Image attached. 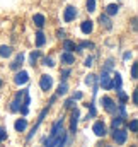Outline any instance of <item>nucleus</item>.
I'll use <instances>...</instances> for the list:
<instances>
[{"instance_id": "58836bf2", "label": "nucleus", "mask_w": 138, "mask_h": 147, "mask_svg": "<svg viewBox=\"0 0 138 147\" xmlns=\"http://www.w3.org/2000/svg\"><path fill=\"white\" fill-rule=\"evenodd\" d=\"M131 99H133V105H137V103H138V92H137V91L133 92V98H131Z\"/></svg>"}, {"instance_id": "aec40b11", "label": "nucleus", "mask_w": 138, "mask_h": 147, "mask_svg": "<svg viewBox=\"0 0 138 147\" xmlns=\"http://www.w3.org/2000/svg\"><path fill=\"white\" fill-rule=\"evenodd\" d=\"M34 24L38 28H43L44 26V16L43 14H36L34 16Z\"/></svg>"}, {"instance_id": "bb28decb", "label": "nucleus", "mask_w": 138, "mask_h": 147, "mask_svg": "<svg viewBox=\"0 0 138 147\" xmlns=\"http://www.w3.org/2000/svg\"><path fill=\"white\" fill-rule=\"evenodd\" d=\"M113 67H114V62H113V60H107L106 65H104V69H102V72H109V70H113Z\"/></svg>"}, {"instance_id": "e433bc0d", "label": "nucleus", "mask_w": 138, "mask_h": 147, "mask_svg": "<svg viewBox=\"0 0 138 147\" xmlns=\"http://www.w3.org/2000/svg\"><path fill=\"white\" fill-rule=\"evenodd\" d=\"M68 75H70V70H68V69H65V70H62V77H63V79H67Z\"/></svg>"}, {"instance_id": "c756f323", "label": "nucleus", "mask_w": 138, "mask_h": 147, "mask_svg": "<svg viewBox=\"0 0 138 147\" xmlns=\"http://www.w3.org/2000/svg\"><path fill=\"white\" fill-rule=\"evenodd\" d=\"M87 10L94 12L96 10V0H87Z\"/></svg>"}, {"instance_id": "20e7f679", "label": "nucleus", "mask_w": 138, "mask_h": 147, "mask_svg": "<svg viewBox=\"0 0 138 147\" xmlns=\"http://www.w3.org/2000/svg\"><path fill=\"white\" fill-rule=\"evenodd\" d=\"M26 91V89H24ZM24 91H19L17 94H15V98H14V101H12V105H10V111H19L21 108V105H22V96H24Z\"/></svg>"}, {"instance_id": "6e6552de", "label": "nucleus", "mask_w": 138, "mask_h": 147, "mask_svg": "<svg viewBox=\"0 0 138 147\" xmlns=\"http://www.w3.org/2000/svg\"><path fill=\"white\" fill-rule=\"evenodd\" d=\"M102 105H104V108H106L107 113H114L116 111V105H114V101L109 96H104L102 98Z\"/></svg>"}, {"instance_id": "1a4fd4ad", "label": "nucleus", "mask_w": 138, "mask_h": 147, "mask_svg": "<svg viewBox=\"0 0 138 147\" xmlns=\"http://www.w3.org/2000/svg\"><path fill=\"white\" fill-rule=\"evenodd\" d=\"M92 130H94V134L97 137H104L106 135V125H104L102 121H96L94 127H92Z\"/></svg>"}, {"instance_id": "f3484780", "label": "nucleus", "mask_w": 138, "mask_h": 147, "mask_svg": "<svg viewBox=\"0 0 138 147\" xmlns=\"http://www.w3.org/2000/svg\"><path fill=\"white\" fill-rule=\"evenodd\" d=\"M10 55H12V48H10V46H5V45L0 46V57H2V58H7V57H10Z\"/></svg>"}, {"instance_id": "39448f33", "label": "nucleus", "mask_w": 138, "mask_h": 147, "mask_svg": "<svg viewBox=\"0 0 138 147\" xmlns=\"http://www.w3.org/2000/svg\"><path fill=\"white\" fill-rule=\"evenodd\" d=\"M29 80V74L26 72V70H21V72L15 74V77H14V82L17 84V86H22V84H26Z\"/></svg>"}, {"instance_id": "393cba45", "label": "nucleus", "mask_w": 138, "mask_h": 147, "mask_svg": "<svg viewBox=\"0 0 138 147\" xmlns=\"http://www.w3.org/2000/svg\"><path fill=\"white\" fill-rule=\"evenodd\" d=\"M130 130L137 134V130H138V120H137V118H133V120L130 121Z\"/></svg>"}, {"instance_id": "a19ab883", "label": "nucleus", "mask_w": 138, "mask_h": 147, "mask_svg": "<svg viewBox=\"0 0 138 147\" xmlns=\"http://www.w3.org/2000/svg\"><path fill=\"white\" fill-rule=\"evenodd\" d=\"M123 58H125V60H130V58H131V53H130V51H126V53L123 55Z\"/></svg>"}, {"instance_id": "c9c22d12", "label": "nucleus", "mask_w": 138, "mask_h": 147, "mask_svg": "<svg viewBox=\"0 0 138 147\" xmlns=\"http://www.w3.org/2000/svg\"><path fill=\"white\" fill-rule=\"evenodd\" d=\"M92 60H94L92 57H87V58H85V63H84V65H85V67H90V65H92Z\"/></svg>"}, {"instance_id": "9d476101", "label": "nucleus", "mask_w": 138, "mask_h": 147, "mask_svg": "<svg viewBox=\"0 0 138 147\" xmlns=\"http://www.w3.org/2000/svg\"><path fill=\"white\" fill-rule=\"evenodd\" d=\"M99 82H101V86H102L104 89H111V87H113V86H111V77H109V74L107 72H102L101 79H99Z\"/></svg>"}, {"instance_id": "b1692460", "label": "nucleus", "mask_w": 138, "mask_h": 147, "mask_svg": "<svg viewBox=\"0 0 138 147\" xmlns=\"http://www.w3.org/2000/svg\"><path fill=\"white\" fill-rule=\"evenodd\" d=\"M85 84H87V86H96V75H92V74L87 75V77H85Z\"/></svg>"}, {"instance_id": "dca6fc26", "label": "nucleus", "mask_w": 138, "mask_h": 147, "mask_svg": "<svg viewBox=\"0 0 138 147\" xmlns=\"http://www.w3.org/2000/svg\"><path fill=\"white\" fill-rule=\"evenodd\" d=\"M121 82H123V80H121V74H114V77H113V80H111V86H113V87H114V89H119V87H121Z\"/></svg>"}, {"instance_id": "4be33fe9", "label": "nucleus", "mask_w": 138, "mask_h": 147, "mask_svg": "<svg viewBox=\"0 0 138 147\" xmlns=\"http://www.w3.org/2000/svg\"><path fill=\"white\" fill-rule=\"evenodd\" d=\"M99 22H101V26H104L106 29H111V21L107 19V16H101L99 17Z\"/></svg>"}, {"instance_id": "72a5a7b5", "label": "nucleus", "mask_w": 138, "mask_h": 147, "mask_svg": "<svg viewBox=\"0 0 138 147\" xmlns=\"http://www.w3.org/2000/svg\"><path fill=\"white\" fill-rule=\"evenodd\" d=\"M73 103H75V99H73V98H70V99H67V101H65V108H67V110H70V108H73Z\"/></svg>"}, {"instance_id": "7ed1b4c3", "label": "nucleus", "mask_w": 138, "mask_h": 147, "mask_svg": "<svg viewBox=\"0 0 138 147\" xmlns=\"http://www.w3.org/2000/svg\"><path fill=\"white\" fill-rule=\"evenodd\" d=\"M48 110H50V106H48V108H44V110L41 111V115H39V118H38V121H36V125L33 127V128H31V132H29V135H27V140H31V139L34 137L36 130H38V128H39V125L43 123V118L46 116V113H48Z\"/></svg>"}, {"instance_id": "4c0bfd02", "label": "nucleus", "mask_w": 138, "mask_h": 147, "mask_svg": "<svg viewBox=\"0 0 138 147\" xmlns=\"http://www.w3.org/2000/svg\"><path fill=\"white\" fill-rule=\"evenodd\" d=\"M19 110H21L22 115H27V113H29V108H27V106H22V108H19Z\"/></svg>"}, {"instance_id": "f8f14e48", "label": "nucleus", "mask_w": 138, "mask_h": 147, "mask_svg": "<svg viewBox=\"0 0 138 147\" xmlns=\"http://www.w3.org/2000/svg\"><path fill=\"white\" fill-rule=\"evenodd\" d=\"M22 62H24V55H22V53H19V55L15 57V60L10 63V69H12V70H17V69L22 65Z\"/></svg>"}, {"instance_id": "2f4dec72", "label": "nucleus", "mask_w": 138, "mask_h": 147, "mask_svg": "<svg viewBox=\"0 0 138 147\" xmlns=\"http://www.w3.org/2000/svg\"><path fill=\"white\" fill-rule=\"evenodd\" d=\"M43 63H44L46 67H53V65H55V62H53V58H50V57H46V58L43 60Z\"/></svg>"}, {"instance_id": "5701e85b", "label": "nucleus", "mask_w": 138, "mask_h": 147, "mask_svg": "<svg viewBox=\"0 0 138 147\" xmlns=\"http://www.w3.org/2000/svg\"><path fill=\"white\" fill-rule=\"evenodd\" d=\"M123 121H125V120H123V116H116V118L113 120V123H111V125H113V128H119V127L123 125Z\"/></svg>"}, {"instance_id": "9b49d317", "label": "nucleus", "mask_w": 138, "mask_h": 147, "mask_svg": "<svg viewBox=\"0 0 138 147\" xmlns=\"http://www.w3.org/2000/svg\"><path fill=\"white\" fill-rule=\"evenodd\" d=\"M80 29H82V33H84V34H90V33H92V29H94L92 21H84V22L80 24Z\"/></svg>"}, {"instance_id": "ddd939ff", "label": "nucleus", "mask_w": 138, "mask_h": 147, "mask_svg": "<svg viewBox=\"0 0 138 147\" xmlns=\"http://www.w3.org/2000/svg\"><path fill=\"white\" fill-rule=\"evenodd\" d=\"M26 127H27L26 118H21V120H17V121L14 123V128H15L17 132H24V130H26Z\"/></svg>"}, {"instance_id": "37998d69", "label": "nucleus", "mask_w": 138, "mask_h": 147, "mask_svg": "<svg viewBox=\"0 0 138 147\" xmlns=\"http://www.w3.org/2000/svg\"><path fill=\"white\" fill-rule=\"evenodd\" d=\"M0 87H2V80H0Z\"/></svg>"}, {"instance_id": "ea45409f", "label": "nucleus", "mask_w": 138, "mask_h": 147, "mask_svg": "<svg viewBox=\"0 0 138 147\" xmlns=\"http://www.w3.org/2000/svg\"><path fill=\"white\" fill-rule=\"evenodd\" d=\"M82 96H84L82 92H75V94H73V99H82Z\"/></svg>"}, {"instance_id": "473e14b6", "label": "nucleus", "mask_w": 138, "mask_h": 147, "mask_svg": "<svg viewBox=\"0 0 138 147\" xmlns=\"http://www.w3.org/2000/svg\"><path fill=\"white\" fill-rule=\"evenodd\" d=\"M87 106H89V113H90V116L94 118V116L97 115V111H96V106H94L92 103H90V105H87Z\"/></svg>"}, {"instance_id": "7c9ffc66", "label": "nucleus", "mask_w": 138, "mask_h": 147, "mask_svg": "<svg viewBox=\"0 0 138 147\" xmlns=\"http://www.w3.org/2000/svg\"><path fill=\"white\" fill-rule=\"evenodd\" d=\"M78 48H80V50H82V48H94V43H90V41H84V43H80Z\"/></svg>"}, {"instance_id": "6ab92c4d", "label": "nucleus", "mask_w": 138, "mask_h": 147, "mask_svg": "<svg viewBox=\"0 0 138 147\" xmlns=\"http://www.w3.org/2000/svg\"><path fill=\"white\" fill-rule=\"evenodd\" d=\"M118 10H119V5H116V3H111V5H107V9H106L107 16H114V14H118Z\"/></svg>"}, {"instance_id": "c85d7f7f", "label": "nucleus", "mask_w": 138, "mask_h": 147, "mask_svg": "<svg viewBox=\"0 0 138 147\" xmlns=\"http://www.w3.org/2000/svg\"><path fill=\"white\" fill-rule=\"evenodd\" d=\"M116 91H118V96H119V99H121V103H126V99H128V96H126V94L123 92V89L119 87V89H116Z\"/></svg>"}, {"instance_id": "412c9836", "label": "nucleus", "mask_w": 138, "mask_h": 147, "mask_svg": "<svg viewBox=\"0 0 138 147\" xmlns=\"http://www.w3.org/2000/svg\"><path fill=\"white\" fill-rule=\"evenodd\" d=\"M67 91H68V86H67V82H63V84H60V86H58L56 96H63V94H67Z\"/></svg>"}, {"instance_id": "423d86ee", "label": "nucleus", "mask_w": 138, "mask_h": 147, "mask_svg": "<svg viewBox=\"0 0 138 147\" xmlns=\"http://www.w3.org/2000/svg\"><path fill=\"white\" fill-rule=\"evenodd\" d=\"M75 17H77V9H75V7H72V5H68V7L65 9V14H63L65 22H72Z\"/></svg>"}, {"instance_id": "f704fd0d", "label": "nucleus", "mask_w": 138, "mask_h": 147, "mask_svg": "<svg viewBox=\"0 0 138 147\" xmlns=\"http://www.w3.org/2000/svg\"><path fill=\"white\" fill-rule=\"evenodd\" d=\"M7 139V132H5V128L3 127H0V142L2 140H5Z\"/></svg>"}, {"instance_id": "79ce46f5", "label": "nucleus", "mask_w": 138, "mask_h": 147, "mask_svg": "<svg viewBox=\"0 0 138 147\" xmlns=\"http://www.w3.org/2000/svg\"><path fill=\"white\" fill-rule=\"evenodd\" d=\"M56 34H58V38H63V36H65V31H63V29H60Z\"/></svg>"}, {"instance_id": "cd10ccee", "label": "nucleus", "mask_w": 138, "mask_h": 147, "mask_svg": "<svg viewBox=\"0 0 138 147\" xmlns=\"http://www.w3.org/2000/svg\"><path fill=\"white\" fill-rule=\"evenodd\" d=\"M137 77H138V65L133 63V65H131V79L137 80Z\"/></svg>"}, {"instance_id": "0eeeda50", "label": "nucleus", "mask_w": 138, "mask_h": 147, "mask_svg": "<svg viewBox=\"0 0 138 147\" xmlns=\"http://www.w3.org/2000/svg\"><path fill=\"white\" fill-rule=\"evenodd\" d=\"M78 116H80V111L77 108L72 110V123H70V132H77V123H78Z\"/></svg>"}, {"instance_id": "4468645a", "label": "nucleus", "mask_w": 138, "mask_h": 147, "mask_svg": "<svg viewBox=\"0 0 138 147\" xmlns=\"http://www.w3.org/2000/svg\"><path fill=\"white\" fill-rule=\"evenodd\" d=\"M63 48H65L67 51H73V50H77V51H82V50H80V48H78V46H77L73 41H70V39H65V41H63Z\"/></svg>"}, {"instance_id": "c03bdc74", "label": "nucleus", "mask_w": 138, "mask_h": 147, "mask_svg": "<svg viewBox=\"0 0 138 147\" xmlns=\"http://www.w3.org/2000/svg\"><path fill=\"white\" fill-rule=\"evenodd\" d=\"M131 147H137V146H131Z\"/></svg>"}, {"instance_id": "f03ea898", "label": "nucleus", "mask_w": 138, "mask_h": 147, "mask_svg": "<svg viewBox=\"0 0 138 147\" xmlns=\"http://www.w3.org/2000/svg\"><path fill=\"white\" fill-rule=\"evenodd\" d=\"M113 139H114V142H116V144H125V142H126V139H128V134H126L125 130H121V128H114Z\"/></svg>"}, {"instance_id": "a878e982", "label": "nucleus", "mask_w": 138, "mask_h": 147, "mask_svg": "<svg viewBox=\"0 0 138 147\" xmlns=\"http://www.w3.org/2000/svg\"><path fill=\"white\" fill-rule=\"evenodd\" d=\"M39 55H41L39 51H33V53L29 55V60H31V65H34V63H36V60L39 58Z\"/></svg>"}, {"instance_id": "f257e3e1", "label": "nucleus", "mask_w": 138, "mask_h": 147, "mask_svg": "<svg viewBox=\"0 0 138 147\" xmlns=\"http://www.w3.org/2000/svg\"><path fill=\"white\" fill-rule=\"evenodd\" d=\"M39 86H41L43 91H50V89L53 87V77L48 75V74L41 75V79H39Z\"/></svg>"}, {"instance_id": "2eb2a0df", "label": "nucleus", "mask_w": 138, "mask_h": 147, "mask_svg": "<svg viewBox=\"0 0 138 147\" xmlns=\"http://www.w3.org/2000/svg\"><path fill=\"white\" fill-rule=\"evenodd\" d=\"M62 62L67 63V65H72V63L75 62V57H73L70 51H65V53H62Z\"/></svg>"}, {"instance_id": "a211bd4d", "label": "nucleus", "mask_w": 138, "mask_h": 147, "mask_svg": "<svg viewBox=\"0 0 138 147\" xmlns=\"http://www.w3.org/2000/svg\"><path fill=\"white\" fill-rule=\"evenodd\" d=\"M44 43H46V38H44V34L39 31L38 34H36V45H38V48H41V46H44Z\"/></svg>"}]
</instances>
